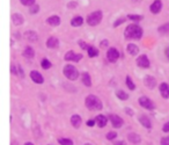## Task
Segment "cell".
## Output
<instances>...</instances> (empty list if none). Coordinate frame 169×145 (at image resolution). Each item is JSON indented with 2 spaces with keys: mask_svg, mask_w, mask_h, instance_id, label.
I'll return each mask as SVG.
<instances>
[{
  "mask_svg": "<svg viewBox=\"0 0 169 145\" xmlns=\"http://www.w3.org/2000/svg\"><path fill=\"white\" fill-rule=\"evenodd\" d=\"M95 123H96L95 120H89V121H87V126H95Z\"/></svg>",
  "mask_w": 169,
  "mask_h": 145,
  "instance_id": "obj_40",
  "label": "cell"
},
{
  "mask_svg": "<svg viewBox=\"0 0 169 145\" xmlns=\"http://www.w3.org/2000/svg\"><path fill=\"white\" fill-rule=\"evenodd\" d=\"M46 46H48V48H51V49L58 48V46H59V41H58V38L50 37L48 41H46Z\"/></svg>",
  "mask_w": 169,
  "mask_h": 145,
  "instance_id": "obj_17",
  "label": "cell"
},
{
  "mask_svg": "<svg viewBox=\"0 0 169 145\" xmlns=\"http://www.w3.org/2000/svg\"><path fill=\"white\" fill-rule=\"evenodd\" d=\"M23 56L26 58H28V59L34 58L35 52H34V50H33V48H31V46H27V48L24 49V51H23Z\"/></svg>",
  "mask_w": 169,
  "mask_h": 145,
  "instance_id": "obj_21",
  "label": "cell"
},
{
  "mask_svg": "<svg viewBox=\"0 0 169 145\" xmlns=\"http://www.w3.org/2000/svg\"><path fill=\"white\" fill-rule=\"evenodd\" d=\"M16 74H18V76H20L21 78H23V77H24V73H23V71H22V69H21V66H20V65L16 67Z\"/></svg>",
  "mask_w": 169,
  "mask_h": 145,
  "instance_id": "obj_36",
  "label": "cell"
},
{
  "mask_svg": "<svg viewBox=\"0 0 169 145\" xmlns=\"http://www.w3.org/2000/svg\"><path fill=\"white\" fill-rule=\"evenodd\" d=\"M139 122L141 123L145 128H147V129H151V128H152V124H151L150 118L147 117V116H145V115H141V116L139 117Z\"/></svg>",
  "mask_w": 169,
  "mask_h": 145,
  "instance_id": "obj_18",
  "label": "cell"
},
{
  "mask_svg": "<svg viewBox=\"0 0 169 145\" xmlns=\"http://www.w3.org/2000/svg\"><path fill=\"white\" fill-rule=\"evenodd\" d=\"M84 103H86V107L88 108L89 110H101L103 108L102 101L96 95H93V94H90V95L86 98Z\"/></svg>",
  "mask_w": 169,
  "mask_h": 145,
  "instance_id": "obj_2",
  "label": "cell"
},
{
  "mask_svg": "<svg viewBox=\"0 0 169 145\" xmlns=\"http://www.w3.org/2000/svg\"><path fill=\"white\" fill-rule=\"evenodd\" d=\"M124 36L127 40H140L142 36V29L137 24H130L124 31Z\"/></svg>",
  "mask_w": 169,
  "mask_h": 145,
  "instance_id": "obj_1",
  "label": "cell"
},
{
  "mask_svg": "<svg viewBox=\"0 0 169 145\" xmlns=\"http://www.w3.org/2000/svg\"><path fill=\"white\" fill-rule=\"evenodd\" d=\"M101 46H102V48H105V46H108V41H107V40H104L103 42H101Z\"/></svg>",
  "mask_w": 169,
  "mask_h": 145,
  "instance_id": "obj_44",
  "label": "cell"
},
{
  "mask_svg": "<svg viewBox=\"0 0 169 145\" xmlns=\"http://www.w3.org/2000/svg\"><path fill=\"white\" fill-rule=\"evenodd\" d=\"M71 123H72V126H73L75 129H79L81 126V123H82V120H81V117L79 115L75 114L71 117Z\"/></svg>",
  "mask_w": 169,
  "mask_h": 145,
  "instance_id": "obj_15",
  "label": "cell"
},
{
  "mask_svg": "<svg viewBox=\"0 0 169 145\" xmlns=\"http://www.w3.org/2000/svg\"><path fill=\"white\" fill-rule=\"evenodd\" d=\"M139 103H140V106H141L142 108L148 109V110H153L154 108H155L153 101L148 99L147 96H140V98H139Z\"/></svg>",
  "mask_w": 169,
  "mask_h": 145,
  "instance_id": "obj_5",
  "label": "cell"
},
{
  "mask_svg": "<svg viewBox=\"0 0 169 145\" xmlns=\"http://www.w3.org/2000/svg\"><path fill=\"white\" fill-rule=\"evenodd\" d=\"M144 84L146 87H148L150 89H153L155 86H156V80H155V78L152 76H146L145 77V79H144Z\"/></svg>",
  "mask_w": 169,
  "mask_h": 145,
  "instance_id": "obj_10",
  "label": "cell"
},
{
  "mask_svg": "<svg viewBox=\"0 0 169 145\" xmlns=\"http://www.w3.org/2000/svg\"><path fill=\"white\" fill-rule=\"evenodd\" d=\"M159 89H160V93H161V96L163 99H168L169 98V85L167 83H162L159 86Z\"/></svg>",
  "mask_w": 169,
  "mask_h": 145,
  "instance_id": "obj_12",
  "label": "cell"
},
{
  "mask_svg": "<svg viewBox=\"0 0 169 145\" xmlns=\"http://www.w3.org/2000/svg\"><path fill=\"white\" fill-rule=\"evenodd\" d=\"M84 23V19L81 18V16H77V18H74L72 21H71V24L73 26V27H79Z\"/></svg>",
  "mask_w": 169,
  "mask_h": 145,
  "instance_id": "obj_25",
  "label": "cell"
},
{
  "mask_svg": "<svg viewBox=\"0 0 169 145\" xmlns=\"http://www.w3.org/2000/svg\"><path fill=\"white\" fill-rule=\"evenodd\" d=\"M126 85H127V87L130 88L131 91H135L136 85L133 84V81H132V79H131V78H130V76H127V77H126Z\"/></svg>",
  "mask_w": 169,
  "mask_h": 145,
  "instance_id": "obj_31",
  "label": "cell"
},
{
  "mask_svg": "<svg viewBox=\"0 0 169 145\" xmlns=\"http://www.w3.org/2000/svg\"><path fill=\"white\" fill-rule=\"evenodd\" d=\"M24 37L27 38V40H29V41H31V42H35V41H37L38 36H37V34H36L35 31L30 30V31H27V33L24 34Z\"/></svg>",
  "mask_w": 169,
  "mask_h": 145,
  "instance_id": "obj_22",
  "label": "cell"
},
{
  "mask_svg": "<svg viewBox=\"0 0 169 145\" xmlns=\"http://www.w3.org/2000/svg\"><path fill=\"white\" fill-rule=\"evenodd\" d=\"M82 83H84L87 87H90V86H92V79H90L89 73H87V72L82 73Z\"/></svg>",
  "mask_w": 169,
  "mask_h": 145,
  "instance_id": "obj_24",
  "label": "cell"
},
{
  "mask_svg": "<svg viewBox=\"0 0 169 145\" xmlns=\"http://www.w3.org/2000/svg\"><path fill=\"white\" fill-rule=\"evenodd\" d=\"M133 1H135V3H137V1H140V0H133Z\"/></svg>",
  "mask_w": 169,
  "mask_h": 145,
  "instance_id": "obj_48",
  "label": "cell"
},
{
  "mask_svg": "<svg viewBox=\"0 0 169 145\" xmlns=\"http://www.w3.org/2000/svg\"><path fill=\"white\" fill-rule=\"evenodd\" d=\"M161 145H169V137H162Z\"/></svg>",
  "mask_w": 169,
  "mask_h": 145,
  "instance_id": "obj_38",
  "label": "cell"
},
{
  "mask_svg": "<svg viewBox=\"0 0 169 145\" xmlns=\"http://www.w3.org/2000/svg\"><path fill=\"white\" fill-rule=\"evenodd\" d=\"M58 143L60 145H73V141L69 138H59Z\"/></svg>",
  "mask_w": 169,
  "mask_h": 145,
  "instance_id": "obj_28",
  "label": "cell"
},
{
  "mask_svg": "<svg viewBox=\"0 0 169 145\" xmlns=\"http://www.w3.org/2000/svg\"><path fill=\"white\" fill-rule=\"evenodd\" d=\"M101 20H102V12L101 11L93 12L92 14L87 16V23L89 26H97L101 22Z\"/></svg>",
  "mask_w": 169,
  "mask_h": 145,
  "instance_id": "obj_4",
  "label": "cell"
},
{
  "mask_svg": "<svg viewBox=\"0 0 169 145\" xmlns=\"http://www.w3.org/2000/svg\"><path fill=\"white\" fill-rule=\"evenodd\" d=\"M39 11V6L38 5H34V6H31L30 8V13H33V14H35V13H37V12Z\"/></svg>",
  "mask_w": 169,
  "mask_h": 145,
  "instance_id": "obj_35",
  "label": "cell"
},
{
  "mask_svg": "<svg viewBox=\"0 0 169 145\" xmlns=\"http://www.w3.org/2000/svg\"><path fill=\"white\" fill-rule=\"evenodd\" d=\"M162 130H163V132H169V121L162 126Z\"/></svg>",
  "mask_w": 169,
  "mask_h": 145,
  "instance_id": "obj_39",
  "label": "cell"
},
{
  "mask_svg": "<svg viewBox=\"0 0 169 145\" xmlns=\"http://www.w3.org/2000/svg\"><path fill=\"white\" fill-rule=\"evenodd\" d=\"M125 113H126L127 115H130V116H133V110L132 109H130V108H125Z\"/></svg>",
  "mask_w": 169,
  "mask_h": 145,
  "instance_id": "obj_41",
  "label": "cell"
},
{
  "mask_svg": "<svg viewBox=\"0 0 169 145\" xmlns=\"http://www.w3.org/2000/svg\"><path fill=\"white\" fill-rule=\"evenodd\" d=\"M73 7H77V3H69V8H73Z\"/></svg>",
  "mask_w": 169,
  "mask_h": 145,
  "instance_id": "obj_45",
  "label": "cell"
},
{
  "mask_svg": "<svg viewBox=\"0 0 169 145\" xmlns=\"http://www.w3.org/2000/svg\"><path fill=\"white\" fill-rule=\"evenodd\" d=\"M109 120L111 121V124L114 128H120L124 123L123 118H120L118 115H115V114L109 115Z\"/></svg>",
  "mask_w": 169,
  "mask_h": 145,
  "instance_id": "obj_6",
  "label": "cell"
},
{
  "mask_svg": "<svg viewBox=\"0 0 169 145\" xmlns=\"http://www.w3.org/2000/svg\"><path fill=\"white\" fill-rule=\"evenodd\" d=\"M165 52H166V56H167V58H168V59H169V46H168V48H167V49H166Z\"/></svg>",
  "mask_w": 169,
  "mask_h": 145,
  "instance_id": "obj_46",
  "label": "cell"
},
{
  "mask_svg": "<svg viewBox=\"0 0 169 145\" xmlns=\"http://www.w3.org/2000/svg\"><path fill=\"white\" fill-rule=\"evenodd\" d=\"M161 7H162V3L160 0H155L153 4L151 5V12L153 13V14H156L159 12L161 11Z\"/></svg>",
  "mask_w": 169,
  "mask_h": 145,
  "instance_id": "obj_14",
  "label": "cell"
},
{
  "mask_svg": "<svg viewBox=\"0 0 169 145\" xmlns=\"http://www.w3.org/2000/svg\"><path fill=\"white\" fill-rule=\"evenodd\" d=\"M64 74L69 80H77L78 77H79V72H78L77 67H74L73 65H66L64 67Z\"/></svg>",
  "mask_w": 169,
  "mask_h": 145,
  "instance_id": "obj_3",
  "label": "cell"
},
{
  "mask_svg": "<svg viewBox=\"0 0 169 145\" xmlns=\"http://www.w3.org/2000/svg\"><path fill=\"white\" fill-rule=\"evenodd\" d=\"M81 58H82V55H81V54H75L74 51H69V52L65 55V59H66V61L79 62Z\"/></svg>",
  "mask_w": 169,
  "mask_h": 145,
  "instance_id": "obj_11",
  "label": "cell"
},
{
  "mask_svg": "<svg viewBox=\"0 0 169 145\" xmlns=\"http://www.w3.org/2000/svg\"><path fill=\"white\" fill-rule=\"evenodd\" d=\"M84 145H92V144H89V143H86V144H84Z\"/></svg>",
  "mask_w": 169,
  "mask_h": 145,
  "instance_id": "obj_49",
  "label": "cell"
},
{
  "mask_svg": "<svg viewBox=\"0 0 169 145\" xmlns=\"http://www.w3.org/2000/svg\"><path fill=\"white\" fill-rule=\"evenodd\" d=\"M46 22L49 23L50 26H54V27H56V26H59V23H60V19H59V16H50L49 19L46 20Z\"/></svg>",
  "mask_w": 169,
  "mask_h": 145,
  "instance_id": "obj_20",
  "label": "cell"
},
{
  "mask_svg": "<svg viewBox=\"0 0 169 145\" xmlns=\"http://www.w3.org/2000/svg\"><path fill=\"white\" fill-rule=\"evenodd\" d=\"M116 95H117V98L120 99V100H127L129 99V94L125 93L124 91H122V89H119V91L116 92Z\"/></svg>",
  "mask_w": 169,
  "mask_h": 145,
  "instance_id": "obj_27",
  "label": "cell"
},
{
  "mask_svg": "<svg viewBox=\"0 0 169 145\" xmlns=\"http://www.w3.org/2000/svg\"><path fill=\"white\" fill-rule=\"evenodd\" d=\"M158 30H159V33H160V34H168V33H169V23H166V24L161 26Z\"/></svg>",
  "mask_w": 169,
  "mask_h": 145,
  "instance_id": "obj_29",
  "label": "cell"
},
{
  "mask_svg": "<svg viewBox=\"0 0 169 145\" xmlns=\"http://www.w3.org/2000/svg\"><path fill=\"white\" fill-rule=\"evenodd\" d=\"M107 57H108V61L109 62L115 63V62L119 58V52L117 51V49H115V48H110L107 52Z\"/></svg>",
  "mask_w": 169,
  "mask_h": 145,
  "instance_id": "obj_7",
  "label": "cell"
},
{
  "mask_svg": "<svg viewBox=\"0 0 169 145\" xmlns=\"http://www.w3.org/2000/svg\"><path fill=\"white\" fill-rule=\"evenodd\" d=\"M95 121H96V124L100 126V128H104L108 123V118L105 117L104 115H97L95 118Z\"/></svg>",
  "mask_w": 169,
  "mask_h": 145,
  "instance_id": "obj_13",
  "label": "cell"
},
{
  "mask_svg": "<svg viewBox=\"0 0 169 145\" xmlns=\"http://www.w3.org/2000/svg\"><path fill=\"white\" fill-rule=\"evenodd\" d=\"M114 145H126V143H125L124 141H119V142H115Z\"/></svg>",
  "mask_w": 169,
  "mask_h": 145,
  "instance_id": "obj_43",
  "label": "cell"
},
{
  "mask_svg": "<svg viewBox=\"0 0 169 145\" xmlns=\"http://www.w3.org/2000/svg\"><path fill=\"white\" fill-rule=\"evenodd\" d=\"M124 21H125V19H124V18H120V19H118L115 23H114V27H118L119 24H122Z\"/></svg>",
  "mask_w": 169,
  "mask_h": 145,
  "instance_id": "obj_37",
  "label": "cell"
},
{
  "mask_svg": "<svg viewBox=\"0 0 169 145\" xmlns=\"http://www.w3.org/2000/svg\"><path fill=\"white\" fill-rule=\"evenodd\" d=\"M88 56L89 57H96L97 55H99V50L96 49L95 46H88Z\"/></svg>",
  "mask_w": 169,
  "mask_h": 145,
  "instance_id": "obj_26",
  "label": "cell"
},
{
  "mask_svg": "<svg viewBox=\"0 0 169 145\" xmlns=\"http://www.w3.org/2000/svg\"><path fill=\"white\" fill-rule=\"evenodd\" d=\"M127 19L133 20V21H140V20H142L144 18H142V15H133V14H129V15H127Z\"/></svg>",
  "mask_w": 169,
  "mask_h": 145,
  "instance_id": "obj_32",
  "label": "cell"
},
{
  "mask_svg": "<svg viewBox=\"0 0 169 145\" xmlns=\"http://www.w3.org/2000/svg\"><path fill=\"white\" fill-rule=\"evenodd\" d=\"M30 78H31V80L34 81V83H36V84H43V83H44L43 76L39 72H37V71H31Z\"/></svg>",
  "mask_w": 169,
  "mask_h": 145,
  "instance_id": "obj_9",
  "label": "cell"
},
{
  "mask_svg": "<svg viewBox=\"0 0 169 145\" xmlns=\"http://www.w3.org/2000/svg\"><path fill=\"white\" fill-rule=\"evenodd\" d=\"M137 64L142 69H147V67H150V59L147 58L146 55H141L137 58Z\"/></svg>",
  "mask_w": 169,
  "mask_h": 145,
  "instance_id": "obj_8",
  "label": "cell"
},
{
  "mask_svg": "<svg viewBox=\"0 0 169 145\" xmlns=\"http://www.w3.org/2000/svg\"><path fill=\"white\" fill-rule=\"evenodd\" d=\"M116 137H117V132H115V131H110L107 134V139H109V141H112Z\"/></svg>",
  "mask_w": 169,
  "mask_h": 145,
  "instance_id": "obj_33",
  "label": "cell"
},
{
  "mask_svg": "<svg viewBox=\"0 0 169 145\" xmlns=\"http://www.w3.org/2000/svg\"><path fill=\"white\" fill-rule=\"evenodd\" d=\"M126 50L127 52L130 55H132V56H137V55L139 54V48L136 44H129V46H126Z\"/></svg>",
  "mask_w": 169,
  "mask_h": 145,
  "instance_id": "obj_19",
  "label": "cell"
},
{
  "mask_svg": "<svg viewBox=\"0 0 169 145\" xmlns=\"http://www.w3.org/2000/svg\"><path fill=\"white\" fill-rule=\"evenodd\" d=\"M24 145H34V144H33V143H30V142H28V143H26Z\"/></svg>",
  "mask_w": 169,
  "mask_h": 145,
  "instance_id": "obj_47",
  "label": "cell"
},
{
  "mask_svg": "<svg viewBox=\"0 0 169 145\" xmlns=\"http://www.w3.org/2000/svg\"><path fill=\"white\" fill-rule=\"evenodd\" d=\"M12 19H13V22H14L15 26H20V24L23 23V16L21 15V14H18V13H16V14H13Z\"/></svg>",
  "mask_w": 169,
  "mask_h": 145,
  "instance_id": "obj_23",
  "label": "cell"
},
{
  "mask_svg": "<svg viewBox=\"0 0 169 145\" xmlns=\"http://www.w3.org/2000/svg\"><path fill=\"white\" fill-rule=\"evenodd\" d=\"M79 44H80L81 49H88V46H87V44L84 42H82V41H79Z\"/></svg>",
  "mask_w": 169,
  "mask_h": 145,
  "instance_id": "obj_42",
  "label": "cell"
},
{
  "mask_svg": "<svg viewBox=\"0 0 169 145\" xmlns=\"http://www.w3.org/2000/svg\"><path fill=\"white\" fill-rule=\"evenodd\" d=\"M21 3H22L24 6H31V5H34L35 0H21Z\"/></svg>",
  "mask_w": 169,
  "mask_h": 145,
  "instance_id": "obj_34",
  "label": "cell"
},
{
  "mask_svg": "<svg viewBox=\"0 0 169 145\" xmlns=\"http://www.w3.org/2000/svg\"><path fill=\"white\" fill-rule=\"evenodd\" d=\"M41 65H42V67L44 70H48V69H50L51 66H52V64L50 63V61H48L46 58H44L42 61V63H41Z\"/></svg>",
  "mask_w": 169,
  "mask_h": 145,
  "instance_id": "obj_30",
  "label": "cell"
},
{
  "mask_svg": "<svg viewBox=\"0 0 169 145\" xmlns=\"http://www.w3.org/2000/svg\"><path fill=\"white\" fill-rule=\"evenodd\" d=\"M127 139L130 141V143H133V144H138L141 141L140 136L138 134H136V132H130V134L127 135Z\"/></svg>",
  "mask_w": 169,
  "mask_h": 145,
  "instance_id": "obj_16",
  "label": "cell"
}]
</instances>
